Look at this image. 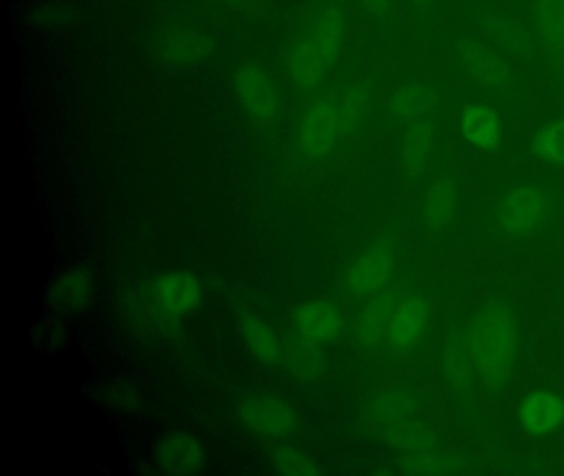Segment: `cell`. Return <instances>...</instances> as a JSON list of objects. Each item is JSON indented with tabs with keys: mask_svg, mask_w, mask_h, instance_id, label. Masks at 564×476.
Wrapping results in <instances>:
<instances>
[{
	"mask_svg": "<svg viewBox=\"0 0 564 476\" xmlns=\"http://www.w3.org/2000/svg\"><path fill=\"white\" fill-rule=\"evenodd\" d=\"M477 372L478 387L497 397L507 389L520 356V323L513 304L505 298L484 301L465 331Z\"/></svg>",
	"mask_w": 564,
	"mask_h": 476,
	"instance_id": "obj_1",
	"label": "cell"
},
{
	"mask_svg": "<svg viewBox=\"0 0 564 476\" xmlns=\"http://www.w3.org/2000/svg\"><path fill=\"white\" fill-rule=\"evenodd\" d=\"M346 23L341 12L326 9L316 17L289 55V72L302 88H315L335 65L345 42Z\"/></svg>",
	"mask_w": 564,
	"mask_h": 476,
	"instance_id": "obj_2",
	"label": "cell"
},
{
	"mask_svg": "<svg viewBox=\"0 0 564 476\" xmlns=\"http://www.w3.org/2000/svg\"><path fill=\"white\" fill-rule=\"evenodd\" d=\"M550 212V198L541 188L517 185L505 192L498 202V227L511 237H528L546 224Z\"/></svg>",
	"mask_w": 564,
	"mask_h": 476,
	"instance_id": "obj_3",
	"label": "cell"
},
{
	"mask_svg": "<svg viewBox=\"0 0 564 476\" xmlns=\"http://www.w3.org/2000/svg\"><path fill=\"white\" fill-rule=\"evenodd\" d=\"M239 416L247 430L265 439H289L300 426L299 409L285 397L270 392L247 397Z\"/></svg>",
	"mask_w": 564,
	"mask_h": 476,
	"instance_id": "obj_4",
	"label": "cell"
},
{
	"mask_svg": "<svg viewBox=\"0 0 564 476\" xmlns=\"http://www.w3.org/2000/svg\"><path fill=\"white\" fill-rule=\"evenodd\" d=\"M151 300L161 314L167 317H186L203 301V284L187 270H166L156 274L150 284Z\"/></svg>",
	"mask_w": 564,
	"mask_h": 476,
	"instance_id": "obj_5",
	"label": "cell"
},
{
	"mask_svg": "<svg viewBox=\"0 0 564 476\" xmlns=\"http://www.w3.org/2000/svg\"><path fill=\"white\" fill-rule=\"evenodd\" d=\"M395 270V251L389 244L366 248L345 273V288L351 296L371 298L384 290Z\"/></svg>",
	"mask_w": 564,
	"mask_h": 476,
	"instance_id": "obj_6",
	"label": "cell"
},
{
	"mask_svg": "<svg viewBox=\"0 0 564 476\" xmlns=\"http://www.w3.org/2000/svg\"><path fill=\"white\" fill-rule=\"evenodd\" d=\"M431 323V306L421 293L405 294L398 300L389 321L386 343L395 353L414 350L427 334Z\"/></svg>",
	"mask_w": 564,
	"mask_h": 476,
	"instance_id": "obj_7",
	"label": "cell"
},
{
	"mask_svg": "<svg viewBox=\"0 0 564 476\" xmlns=\"http://www.w3.org/2000/svg\"><path fill=\"white\" fill-rule=\"evenodd\" d=\"M341 129V109L332 99H319L300 122V148L310 158H325L335 149Z\"/></svg>",
	"mask_w": 564,
	"mask_h": 476,
	"instance_id": "obj_8",
	"label": "cell"
},
{
	"mask_svg": "<svg viewBox=\"0 0 564 476\" xmlns=\"http://www.w3.org/2000/svg\"><path fill=\"white\" fill-rule=\"evenodd\" d=\"M236 91L246 111L259 121H269L280 108L272 78L256 63L243 65L236 75Z\"/></svg>",
	"mask_w": 564,
	"mask_h": 476,
	"instance_id": "obj_9",
	"label": "cell"
},
{
	"mask_svg": "<svg viewBox=\"0 0 564 476\" xmlns=\"http://www.w3.org/2000/svg\"><path fill=\"white\" fill-rule=\"evenodd\" d=\"M460 60L468 75L485 88L503 89L511 83V69L497 50L478 40H462L457 46Z\"/></svg>",
	"mask_w": 564,
	"mask_h": 476,
	"instance_id": "obj_10",
	"label": "cell"
},
{
	"mask_svg": "<svg viewBox=\"0 0 564 476\" xmlns=\"http://www.w3.org/2000/svg\"><path fill=\"white\" fill-rule=\"evenodd\" d=\"M156 459L164 472L173 475H193L206 466V452L193 433L171 430L161 436Z\"/></svg>",
	"mask_w": 564,
	"mask_h": 476,
	"instance_id": "obj_11",
	"label": "cell"
},
{
	"mask_svg": "<svg viewBox=\"0 0 564 476\" xmlns=\"http://www.w3.org/2000/svg\"><path fill=\"white\" fill-rule=\"evenodd\" d=\"M518 416L530 435H550L564 425V400L553 390H531L521 400Z\"/></svg>",
	"mask_w": 564,
	"mask_h": 476,
	"instance_id": "obj_12",
	"label": "cell"
},
{
	"mask_svg": "<svg viewBox=\"0 0 564 476\" xmlns=\"http://www.w3.org/2000/svg\"><path fill=\"white\" fill-rule=\"evenodd\" d=\"M293 324L308 339L329 343L343 333V316L338 307L328 301L310 300L293 311Z\"/></svg>",
	"mask_w": 564,
	"mask_h": 476,
	"instance_id": "obj_13",
	"label": "cell"
},
{
	"mask_svg": "<svg viewBox=\"0 0 564 476\" xmlns=\"http://www.w3.org/2000/svg\"><path fill=\"white\" fill-rule=\"evenodd\" d=\"M395 303H398V294L388 288L369 298V303L359 311L355 321L356 340L362 347H376L386 339Z\"/></svg>",
	"mask_w": 564,
	"mask_h": 476,
	"instance_id": "obj_14",
	"label": "cell"
},
{
	"mask_svg": "<svg viewBox=\"0 0 564 476\" xmlns=\"http://www.w3.org/2000/svg\"><path fill=\"white\" fill-rule=\"evenodd\" d=\"M442 372L448 386L458 393H471L478 387L474 360L465 334H454L442 347Z\"/></svg>",
	"mask_w": 564,
	"mask_h": 476,
	"instance_id": "obj_15",
	"label": "cell"
},
{
	"mask_svg": "<svg viewBox=\"0 0 564 476\" xmlns=\"http://www.w3.org/2000/svg\"><path fill=\"white\" fill-rule=\"evenodd\" d=\"M462 136L480 151H494L503 134L500 116L488 105H468L462 112Z\"/></svg>",
	"mask_w": 564,
	"mask_h": 476,
	"instance_id": "obj_16",
	"label": "cell"
},
{
	"mask_svg": "<svg viewBox=\"0 0 564 476\" xmlns=\"http://www.w3.org/2000/svg\"><path fill=\"white\" fill-rule=\"evenodd\" d=\"M283 364L300 382H313L323 370L322 344L295 331L283 339Z\"/></svg>",
	"mask_w": 564,
	"mask_h": 476,
	"instance_id": "obj_17",
	"label": "cell"
},
{
	"mask_svg": "<svg viewBox=\"0 0 564 476\" xmlns=\"http://www.w3.org/2000/svg\"><path fill=\"white\" fill-rule=\"evenodd\" d=\"M240 336L250 356L263 364L283 363V339L267 321L256 314H247L240 321Z\"/></svg>",
	"mask_w": 564,
	"mask_h": 476,
	"instance_id": "obj_18",
	"label": "cell"
},
{
	"mask_svg": "<svg viewBox=\"0 0 564 476\" xmlns=\"http://www.w3.org/2000/svg\"><path fill=\"white\" fill-rule=\"evenodd\" d=\"M457 185L451 178H437L425 192L422 215L431 230H442L457 212Z\"/></svg>",
	"mask_w": 564,
	"mask_h": 476,
	"instance_id": "obj_19",
	"label": "cell"
},
{
	"mask_svg": "<svg viewBox=\"0 0 564 476\" xmlns=\"http://www.w3.org/2000/svg\"><path fill=\"white\" fill-rule=\"evenodd\" d=\"M434 125L427 118L411 121L405 132L404 149H402V159L409 174L417 175L424 171L434 154Z\"/></svg>",
	"mask_w": 564,
	"mask_h": 476,
	"instance_id": "obj_20",
	"label": "cell"
},
{
	"mask_svg": "<svg viewBox=\"0 0 564 476\" xmlns=\"http://www.w3.org/2000/svg\"><path fill=\"white\" fill-rule=\"evenodd\" d=\"M432 102H434V99H432L431 89L425 88L421 83L408 82L402 83L392 93L391 99H389V108L399 118L415 121V119H422L427 116V112L431 111Z\"/></svg>",
	"mask_w": 564,
	"mask_h": 476,
	"instance_id": "obj_21",
	"label": "cell"
},
{
	"mask_svg": "<svg viewBox=\"0 0 564 476\" xmlns=\"http://www.w3.org/2000/svg\"><path fill=\"white\" fill-rule=\"evenodd\" d=\"M536 19L547 50L564 56V0H536Z\"/></svg>",
	"mask_w": 564,
	"mask_h": 476,
	"instance_id": "obj_22",
	"label": "cell"
},
{
	"mask_svg": "<svg viewBox=\"0 0 564 476\" xmlns=\"http://www.w3.org/2000/svg\"><path fill=\"white\" fill-rule=\"evenodd\" d=\"M534 151L551 164L564 165V118L551 119L533 138Z\"/></svg>",
	"mask_w": 564,
	"mask_h": 476,
	"instance_id": "obj_23",
	"label": "cell"
},
{
	"mask_svg": "<svg viewBox=\"0 0 564 476\" xmlns=\"http://www.w3.org/2000/svg\"><path fill=\"white\" fill-rule=\"evenodd\" d=\"M54 291L61 303L80 307L90 298V280L84 271L70 270L57 281Z\"/></svg>",
	"mask_w": 564,
	"mask_h": 476,
	"instance_id": "obj_24",
	"label": "cell"
},
{
	"mask_svg": "<svg viewBox=\"0 0 564 476\" xmlns=\"http://www.w3.org/2000/svg\"><path fill=\"white\" fill-rule=\"evenodd\" d=\"M388 435L399 448L411 450L412 453L427 452L425 448L431 445L429 430H425L421 423L409 422L408 419L392 423Z\"/></svg>",
	"mask_w": 564,
	"mask_h": 476,
	"instance_id": "obj_25",
	"label": "cell"
},
{
	"mask_svg": "<svg viewBox=\"0 0 564 476\" xmlns=\"http://www.w3.org/2000/svg\"><path fill=\"white\" fill-rule=\"evenodd\" d=\"M272 465L276 473L289 476H308L318 473L308 455L295 446H282L275 450L272 456Z\"/></svg>",
	"mask_w": 564,
	"mask_h": 476,
	"instance_id": "obj_26",
	"label": "cell"
},
{
	"mask_svg": "<svg viewBox=\"0 0 564 476\" xmlns=\"http://www.w3.org/2000/svg\"><path fill=\"white\" fill-rule=\"evenodd\" d=\"M452 463L444 456L435 455V453L419 452L412 453L411 456L402 462V469L412 475H438V473L452 472Z\"/></svg>",
	"mask_w": 564,
	"mask_h": 476,
	"instance_id": "obj_27",
	"label": "cell"
},
{
	"mask_svg": "<svg viewBox=\"0 0 564 476\" xmlns=\"http://www.w3.org/2000/svg\"><path fill=\"white\" fill-rule=\"evenodd\" d=\"M368 108V93L361 86H352L341 109L343 129L352 131L362 121Z\"/></svg>",
	"mask_w": 564,
	"mask_h": 476,
	"instance_id": "obj_28",
	"label": "cell"
},
{
	"mask_svg": "<svg viewBox=\"0 0 564 476\" xmlns=\"http://www.w3.org/2000/svg\"><path fill=\"white\" fill-rule=\"evenodd\" d=\"M362 3H365L369 12L376 13V15H382V13L391 9L392 0H362Z\"/></svg>",
	"mask_w": 564,
	"mask_h": 476,
	"instance_id": "obj_29",
	"label": "cell"
},
{
	"mask_svg": "<svg viewBox=\"0 0 564 476\" xmlns=\"http://www.w3.org/2000/svg\"><path fill=\"white\" fill-rule=\"evenodd\" d=\"M411 3L415 10H425L434 3V0H411Z\"/></svg>",
	"mask_w": 564,
	"mask_h": 476,
	"instance_id": "obj_30",
	"label": "cell"
},
{
	"mask_svg": "<svg viewBox=\"0 0 564 476\" xmlns=\"http://www.w3.org/2000/svg\"><path fill=\"white\" fill-rule=\"evenodd\" d=\"M237 2H239V0H237Z\"/></svg>",
	"mask_w": 564,
	"mask_h": 476,
	"instance_id": "obj_31",
	"label": "cell"
}]
</instances>
